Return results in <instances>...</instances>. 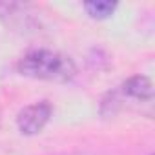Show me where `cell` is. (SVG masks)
<instances>
[{"label":"cell","instance_id":"cell-3","mask_svg":"<svg viewBox=\"0 0 155 155\" xmlns=\"http://www.w3.org/2000/svg\"><path fill=\"white\" fill-rule=\"evenodd\" d=\"M122 91H124V95L133 97L137 101H151V97H153L151 81L144 75H135L131 79H128L122 84Z\"/></svg>","mask_w":155,"mask_h":155},{"label":"cell","instance_id":"cell-2","mask_svg":"<svg viewBox=\"0 0 155 155\" xmlns=\"http://www.w3.org/2000/svg\"><path fill=\"white\" fill-rule=\"evenodd\" d=\"M49 117H51V104L46 101H40V102L26 106L18 113L17 124L24 135H35V133L42 131V128L48 124Z\"/></svg>","mask_w":155,"mask_h":155},{"label":"cell","instance_id":"cell-1","mask_svg":"<svg viewBox=\"0 0 155 155\" xmlns=\"http://www.w3.org/2000/svg\"><path fill=\"white\" fill-rule=\"evenodd\" d=\"M18 71L26 77L38 81L68 82L75 77L77 68L73 60L62 53L51 49H35L24 55V58H20Z\"/></svg>","mask_w":155,"mask_h":155},{"label":"cell","instance_id":"cell-4","mask_svg":"<svg viewBox=\"0 0 155 155\" xmlns=\"http://www.w3.org/2000/svg\"><path fill=\"white\" fill-rule=\"evenodd\" d=\"M84 9L88 11V15L91 18H108L115 9H117V4L115 2H108V0H95V2H86L84 4Z\"/></svg>","mask_w":155,"mask_h":155}]
</instances>
